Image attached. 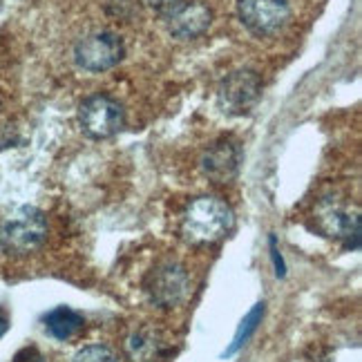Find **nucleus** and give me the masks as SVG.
Here are the masks:
<instances>
[{
  "label": "nucleus",
  "instance_id": "obj_1",
  "mask_svg": "<svg viewBox=\"0 0 362 362\" xmlns=\"http://www.w3.org/2000/svg\"><path fill=\"white\" fill-rule=\"evenodd\" d=\"M233 228V211L217 197L194 199L181 219V235L190 244L219 242Z\"/></svg>",
  "mask_w": 362,
  "mask_h": 362
},
{
  "label": "nucleus",
  "instance_id": "obj_2",
  "mask_svg": "<svg viewBox=\"0 0 362 362\" xmlns=\"http://www.w3.org/2000/svg\"><path fill=\"white\" fill-rule=\"evenodd\" d=\"M47 238V219L34 206H25L9 217L0 233V244L11 255H27L43 246Z\"/></svg>",
  "mask_w": 362,
  "mask_h": 362
},
{
  "label": "nucleus",
  "instance_id": "obj_3",
  "mask_svg": "<svg viewBox=\"0 0 362 362\" xmlns=\"http://www.w3.org/2000/svg\"><path fill=\"white\" fill-rule=\"evenodd\" d=\"M125 57V45L115 32H96L81 38L74 47V61L81 69L101 74L119 65Z\"/></svg>",
  "mask_w": 362,
  "mask_h": 362
},
{
  "label": "nucleus",
  "instance_id": "obj_4",
  "mask_svg": "<svg viewBox=\"0 0 362 362\" xmlns=\"http://www.w3.org/2000/svg\"><path fill=\"white\" fill-rule=\"evenodd\" d=\"M78 123L83 132L92 139L115 136L125 123V115L119 101L107 94L88 96L78 107Z\"/></svg>",
  "mask_w": 362,
  "mask_h": 362
},
{
  "label": "nucleus",
  "instance_id": "obj_5",
  "mask_svg": "<svg viewBox=\"0 0 362 362\" xmlns=\"http://www.w3.org/2000/svg\"><path fill=\"white\" fill-rule=\"evenodd\" d=\"M262 94V81L253 69H235L219 83L217 99L226 115H244Z\"/></svg>",
  "mask_w": 362,
  "mask_h": 362
},
{
  "label": "nucleus",
  "instance_id": "obj_6",
  "mask_svg": "<svg viewBox=\"0 0 362 362\" xmlns=\"http://www.w3.org/2000/svg\"><path fill=\"white\" fill-rule=\"evenodd\" d=\"M238 13L244 27L257 36H271L288 23V0H238Z\"/></svg>",
  "mask_w": 362,
  "mask_h": 362
},
{
  "label": "nucleus",
  "instance_id": "obj_7",
  "mask_svg": "<svg viewBox=\"0 0 362 362\" xmlns=\"http://www.w3.org/2000/svg\"><path fill=\"white\" fill-rule=\"evenodd\" d=\"M188 273L179 267V264H161L155 271L150 273L148 282H146V291L150 300L157 306H163V309H170V306H177L181 300L188 293Z\"/></svg>",
  "mask_w": 362,
  "mask_h": 362
},
{
  "label": "nucleus",
  "instance_id": "obj_8",
  "mask_svg": "<svg viewBox=\"0 0 362 362\" xmlns=\"http://www.w3.org/2000/svg\"><path fill=\"white\" fill-rule=\"evenodd\" d=\"M320 226L327 238L340 240L346 248L356 250L360 246V213L358 208H344L338 204H325L320 208Z\"/></svg>",
  "mask_w": 362,
  "mask_h": 362
},
{
  "label": "nucleus",
  "instance_id": "obj_9",
  "mask_svg": "<svg viewBox=\"0 0 362 362\" xmlns=\"http://www.w3.org/2000/svg\"><path fill=\"white\" fill-rule=\"evenodd\" d=\"M242 150L230 139H221L213 148H208L202 157V170L206 177H211L217 184L230 181L240 168Z\"/></svg>",
  "mask_w": 362,
  "mask_h": 362
},
{
  "label": "nucleus",
  "instance_id": "obj_10",
  "mask_svg": "<svg viewBox=\"0 0 362 362\" xmlns=\"http://www.w3.org/2000/svg\"><path fill=\"white\" fill-rule=\"evenodd\" d=\"M168 21V30L179 40H192L202 36L213 23V13L204 3H184Z\"/></svg>",
  "mask_w": 362,
  "mask_h": 362
},
{
  "label": "nucleus",
  "instance_id": "obj_11",
  "mask_svg": "<svg viewBox=\"0 0 362 362\" xmlns=\"http://www.w3.org/2000/svg\"><path fill=\"white\" fill-rule=\"evenodd\" d=\"M165 356V340L155 329H139L128 340L130 362H159Z\"/></svg>",
  "mask_w": 362,
  "mask_h": 362
},
{
  "label": "nucleus",
  "instance_id": "obj_12",
  "mask_svg": "<svg viewBox=\"0 0 362 362\" xmlns=\"http://www.w3.org/2000/svg\"><path fill=\"white\" fill-rule=\"evenodd\" d=\"M45 329L52 338L57 340H69L78 336L83 331V325H86V320H83L81 313H76L74 309H69V306H57L54 311H49L45 317Z\"/></svg>",
  "mask_w": 362,
  "mask_h": 362
},
{
  "label": "nucleus",
  "instance_id": "obj_13",
  "mask_svg": "<svg viewBox=\"0 0 362 362\" xmlns=\"http://www.w3.org/2000/svg\"><path fill=\"white\" fill-rule=\"evenodd\" d=\"M264 302H259V304H255L253 309H250L248 313H246V317L240 322V327H238V333H235V338H233V342H230V346L224 351V358H230V356H235L238 354L242 346L250 340V336L257 331V327L262 325V317H264Z\"/></svg>",
  "mask_w": 362,
  "mask_h": 362
},
{
  "label": "nucleus",
  "instance_id": "obj_14",
  "mask_svg": "<svg viewBox=\"0 0 362 362\" xmlns=\"http://www.w3.org/2000/svg\"><path fill=\"white\" fill-rule=\"evenodd\" d=\"M72 362H119L117 354L105 344H90L72 358Z\"/></svg>",
  "mask_w": 362,
  "mask_h": 362
},
{
  "label": "nucleus",
  "instance_id": "obj_15",
  "mask_svg": "<svg viewBox=\"0 0 362 362\" xmlns=\"http://www.w3.org/2000/svg\"><path fill=\"white\" fill-rule=\"evenodd\" d=\"M150 3V7L155 9L157 13H161L163 18H168V16H173V13L186 3V0H148Z\"/></svg>",
  "mask_w": 362,
  "mask_h": 362
},
{
  "label": "nucleus",
  "instance_id": "obj_16",
  "mask_svg": "<svg viewBox=\"0 0 362 362\" xmlns=\"http://www.w3.org/2000/svg\"><path fill=\"white\" fill-rule=\"evenodd\" d=\"M269 246H271V259H273V267H275V275L284 277L286 275V264H284V257L280 253V248H277L275 235H271V238H269Z\"/></svg>",
  "mask_w": 362,
  "mask_h": 362
},
{
  "label": "nucleus",
  "instance_id": "obj_17",
  "mask_svg": "<svg viewBox=\"0 0 362 362\" xmlns=\"http://www.w3.org/2000/svg\"><path fill=\"white\" fill-rule=\"evenodd\" d=\"M11 362H45V358L36 346H25V349H21L16 356H13Z\"/></svg>",
  "mask_w": 362,
  "mask_h": 362
},
{
  "label": "nucleus",
  "instance_id": "obj_18",
  "mask_svg": "<svg viewBox=\"0 0 362 362\" xmlns=\"http://www.w3.org/2000/svg\"><path fill=\"white\" fill-rule=\"evenodd\" d=\"M7 329H9V320H7V315H5V313H0V338L5 336Z\"/></svg>",
  "mask_w": 362,
  "mask_h": 362
}]
</instances>
